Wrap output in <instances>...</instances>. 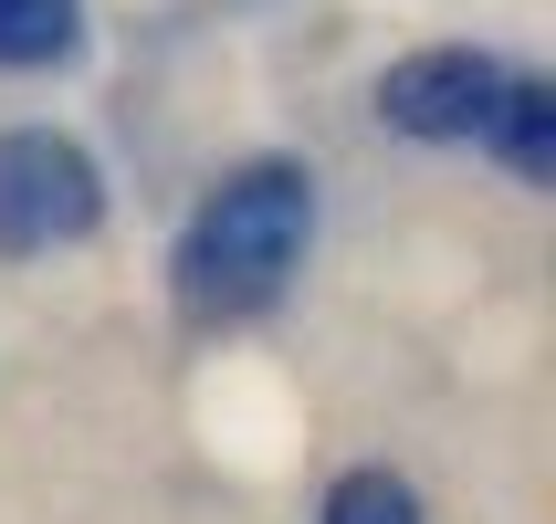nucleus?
<instances>
[{
    "label": "nucleus",
    "instance_id": "nucleus-5",
    "mask_svg": "<svg viewBox=\"0 0 556 524\" xmlns=\"http://www.w3.org/2000/svg\"><path fill=\"white\" fill-rule=\"evenodd\" d=\"M85 31V0H0V63L31 74V63H63Z\"/></svg>",
    "mask_w": 556,
    "mask_h": 524
},
{
    "label": "nucleus",
    "instance_id": "nucleus-1",
    "mask_svg": "<svg viewBox=\"0 0 556 524\" xmlns=\"http://www.w3.org/2000/svg\"><path fill=\"white\" fill-rule=\"evenodd\" d=\"M305 231H315V179L294 157H252L189 210L179 231V305L189 315H252L274 305L283 273L305 263Z\"/></svg>",
    "mask_w": 556,
    "mask_h": 524
},
{
    "label": "nucleus",
    "instance_id": "nucleus-2",
    "mask_svg": "<svg viewBox=\"0 0 556 524\" xmlns=\"http://www.w3.org/2000/svg\"><path fill=\"white\" fill-rule=\"evenodd\" d=\"M94 210H105V179L94 157L53 126H11L0 137V252H53V242H85Z\"/></svg>",
    "mask_w": 556,
    "mask_h": 524
},
{
    "label": "nucleus",
    "instance_id": "nucleus-4",
    "mask_svg": "<svg viewBox=\"0 0 556 524\" xmlns=\"http://www.w3.org/2000/svg\"><path fill=\"white\" fill-rule=\"evenodd\" d=\"M483 137L504 148L515 179H556V94H546V85H504V105H494Z\"/></svg>",
    "mask_w": 556,
    "mask_h": 524
},
{
    "label": "nucleus",
    "instance_id": "nucleus-6",
    "mask_svg": "<svg viewBox=\"0 0 556 524\" xmlns=\"http://www.w3.org/2000/svg\"><path fill=\"white\" fill-rule=\"evenodd\" d=\"M326 524H420V494H409L400 472H346L337 494H326Z\"/></svg>",
    "mask_w": 556,
    "mask_h": 524
},
{
    "label": "nucleus",
    "instance_id": "nucleus-3",
    "mask_svg": "<svg viewBox=\"0 0 556 524\" xmlns=\"http://www.w3.org/2000/svg\"><path fill=\"white\" fill-rule=\"evenodd\" d=\"M504 74L494 53H463V42H441V53H409V63H389L378 74V116L400 126V137H483L494 126V105H504Z\"/></svg>",
    "mask_w": 556,
    "mask_h": 524
}]
</instances>
